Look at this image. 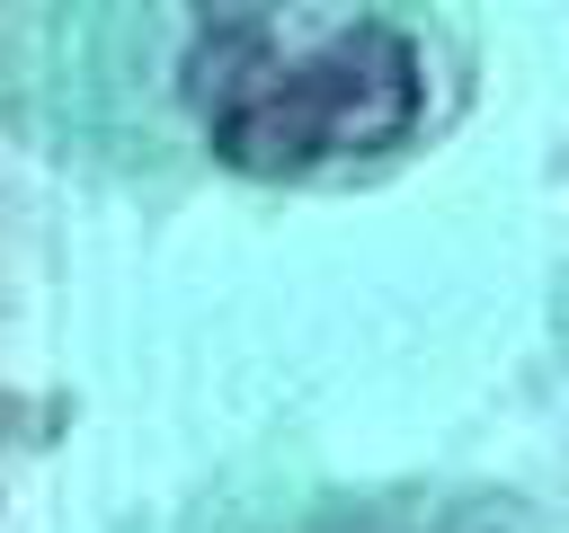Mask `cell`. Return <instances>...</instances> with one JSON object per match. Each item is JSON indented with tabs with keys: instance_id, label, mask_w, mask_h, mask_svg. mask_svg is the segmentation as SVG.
I'll use <instances>...</instances> for the list:
<instances>
[{
	"instance_id": "1",
	"label": "cell",
	"mask_w": 569,
	"mask_h": 533,
	"mask_svg": "<svg viewBox=\"0 0 569 533\" xmlns=\"http://www.w3.org/2000/svg\"><path fill=\"white\" fill-rule=\"evenodd\" d=\"M471 89L462 0H36L18 115L124 195H320L427 160Z\"/></svg>"
},
{
	"instance_id": "2",
	"label": "cell",
	"mask_w": 569,
	"mask_h": 533,
	"mask_svg": "<svg viewBox=\"0 0 569 533\" xmlns=\"http://www.w3.org/2000/svg\"><path fill=\"white\" fill-rule=\"evenodd\" d=\"M222 533H551V524L507 489L391 480V489H293V497H267L258 515H240Z\"/></svg>"
}]
</instances>
